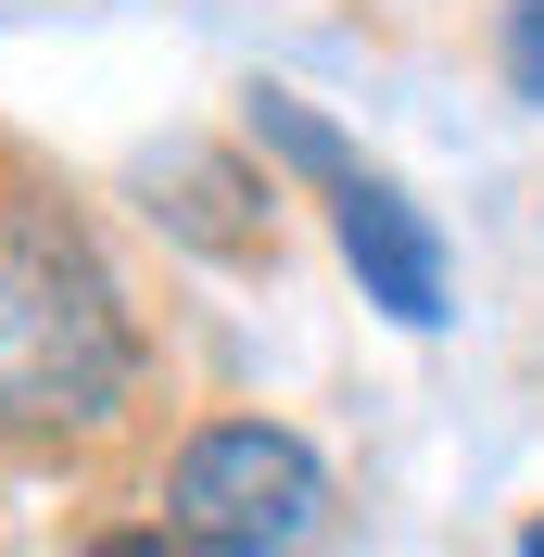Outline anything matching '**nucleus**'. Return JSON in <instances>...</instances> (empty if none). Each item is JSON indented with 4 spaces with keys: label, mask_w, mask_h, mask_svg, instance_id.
Masks as SVG:
<instances>
[{
    "label": "nucleus",
    "mask_w": 544,
    "mask_h": 557,
    "mask_svg": "<svg viewBox=\"0 0 544 557\" xmlns=\"http://www.w3.org/2000/svg\"><path fill=\"white\" fill-rule=\"evenodd\" d=\"M507 64H519V89L544 102V0H519V26H507Z\"/></svg>",
    "instance_id": "nucleus-4"
},
{
    "label": "nucleus",
    "mask_w": 544,
    "mask_h": 557,
    "mask_svg": "<svg viewBox=\"0 0 544 557\" xmlns=\"http://www.w3.org/2000/svg\"><path fill=\"white\" fill-rule=\"evenodd\" d=\"M0 406L38 431H89L127 406V317H114L102 267L38 215L0 242Z\"/></svg>",
    "instance_id": "nucleus-1"
},
{
    "label": "nucleus",
    "mask_w": 544,
    "mask_h": 557,
    "mask_svg": "<svg viewBox=\"0 0 544 557\" xmlns=\"http://www.w3.org/2000/svg\"><path fill=\"white\" fill-rule=\"evenodd\" d=\"M102 557H177V545H102Z\"/></svg>",
    "instance_id": "nucleus-5"
},
{
    "label": "nucleus",
    "mask_w": 544,
    "mask_h": 557,
    "mask_svg": "<svg viewBox=\"0 0 544 557\" xmlns=\"http://www.w3.org/2000/svg\"><path fill=\"white\" fill-rule=\"evenodd\" d=\"M165 520H177V557H317L330 469L292 431H267V418H228V431H203L177 456Z\"/></svg>",
    "instance_id": "nucleus-2"
},
{
    "label": "nucleus",
    "mask_w": 544,
    "mask_h": 557,
    "mask_svg": "<svg viewBox=\"0 0 544 557\" xmlns=\"http://www.w3.org/2000/svg\"><path fill=\"white\" fill-rule=\"evenodd\" d=\"M519 557H544V520H532V532H519Z\"/></svg>",
    "instance_id": "nucleus-6"
},
{
    "label": "nucleus",
    "mask_w": 544,
    "mask_h": 557,
    "mask_svg": "<svg viewBox=\"0 0 544 557\" xmlns=\"http://www.w3.org/2000/svg\"><path fill=\"white\" fill-rule=\"evenodd\" d=\"M330 203H342V253H355V278H368V305H393L406 330H431V317H443V242H431V215H418L393 177H368V165H342Z\"/></svg>",
    "instance_id": "nucleus-3"
}]
</instances>
